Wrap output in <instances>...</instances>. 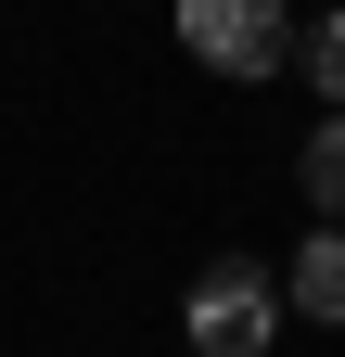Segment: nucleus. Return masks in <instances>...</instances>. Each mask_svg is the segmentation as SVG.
<instances>
[{
	"label": "nucleus",
	"instance_id": "f257e3e1",
	"mask_svg": "<svg viewBox=\"0 0 345 357\" xmlns=\"http://www.w3.org/2000/svg\"><path fill=\"white\" fill-rule=\"evenodd\" d=\"M179 52L218 64V77H281L307 38H294L281 0H179Z\"/></svg>",
	"mask_w": 345,
	"mask_h": 357
},
{
	"label": "nucleus",
	"instance_id": "f03ea898",
	"mask_svg": "<svg viewBox=\"0 0 345 357\" xmlns=\"http://www.w3.org/2000/svg\"><path fill=\"white\" fill-rule=\"evenodd\" d=\"M269 332H281V281L256 255H218L192 281V357H269Z\"/></svg>",
	"mask_w": 345,
	"mask_h": 357
},
{
	"label": "nucleus",
	"instance_id": "7ed1b4c3",
	"mask_svg": "<svg viewBox=\"0 0 345 357\" xmlns=\"http://www.w3.org/2000/svg\"><path fill=\"white\" fill-rule=\"evenodd\" d=\"M294 319L345 332V230H307V243H294Z\"/></svg>",
	"mask_w": 345,
	"mask_h": 357
},
{
	"label": "nucleus",
	"instance_id": "20e7f679",
	"mask_svg": "<svg viewBox=\"0 0 345 357\" xmlns=\"http://www.w3.org/2000/svg\"><path fill=\"white\" fill-rule=\"evenodd\" d=\"M294 178H307V204H320V217H345V115H320V141L294 153Z\"/></svg>",
	"mask_w": 345,
	"mask_h": 357
},
{
	"label": "nucleus",
	"instance_id": "39448f33",
	"mask_svg": "<svg viewBox=\"0 0 345 357\" xmlns=\"http://www.w3.org/2000/svg\"><path fill=\"white\" fill-rule=\"evenodd\" d=\"M294 77H307L320 102L345 115V13H320V26H307V52H294Z\"/></svg>",
	"mask_w": 345,
	"mask_h": 357
}]
</instances>
